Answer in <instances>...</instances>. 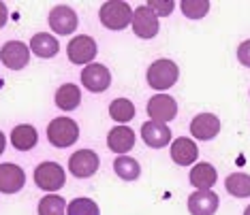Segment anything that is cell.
<instances>
[{"label": "cell", "instance_id": "1", "mask_svg": "<svg viewBox=\"0 0 250 215\" xmlns=\"http://www.w3.org/2000/svg\"><path fill=\"white\" fill-rule=\"evenodd\" d=\"M133 13L135 11L130 9V4L109 0V2L101 4L99 19H101V24L105 28H109V30H124V28L130 26V21H133Z\"/></svg>", "mask_w": 250, "mask_h": 215}, {"label": "cell", "instance_id": "2", "mask_svg": "<svg viewBox=\"0 0 250 215\" xmlns=\"http://www.w3.org/2000/svg\"><path fill=\"white\" fill-rule=\"evenodd\" d=\"M178 77H180L178 64H175L173 60H167V58L152 62L150 69H147V83H150V88L158 90V92L175 86Z\"/></svg>", "mask_w": 250, "mask_h": 215}, {"label": "cell", "instance_id": "3", "mask_svg": "<svg viewBox=\"0 0 250 215\" xmlns=\"http://www.w3.org/2000/svg\"><path fill=\"white\" fill-rule=\"evenodd\" d=\"M79 139V126L71 117H56L47 126V141L54 147H71Z\"/></svg>", "mask_w": 250, "mask_h": 215}, {"label": "cell", "instance_id": "4", "mask_svg": "<svg viewBox=\"0 0 250 215\" xmlns=\"http://www.w3.org/2000/svg\"><path fill=\"white\" fill-rule=\"evenodd\" d=\"M66 173L58 162H41L35 171V183L37 188L45 192H58L64 185Z\"/></svg>", "mask_w": 250, "mask_h": 215}, {"label": "cell", "instance_id": "5", "mask_svg": "<svg viewBox=\"0 0 250 215\" xmlns=\"http://www.w3.org/2000/svg\"><path fill=\"white\" fill-rule=\"evenodd\" d=\"M147 115H150V122L167 124L178 115V103L169 94H156L147 100Z\"/></svg>", "mask_w": 250, "mask_h": 215}, {"label": "cell", "instance_id": "6", "mask_svg": "<svg viewBox=\"0 0 250 215\" xmlns=\"http://www.w3.org/2000/svg\"><path fill=\"white\" fill-rule=\"evenodd\" d=\"M158 18L147 4H141L139 9H135L133 13V21H130V28L139 38H152L158 35Z\"/></svg>", "mask_w": 250, "mask_h": 215}, {"label": "cell", "instance_id": "7", "mask_svg": "<svg viewBox=\"0 0 250 215\" xmlns=\"http://www.w3.org/2000/svg\"><path fill=\"white\" fill-rule=\"evenodd\" d=\"M0 62L11 71H21L30 62V47L20 41H9L0 49Z\"/></svg>", "mask_w": 250, "mask_h": 215}, {"label": "cell", "instance_id": "8", "mask_svg": "<svg viewBox=\"0 0 250 215\" xmlns=\"http://www.w3.org/2000/svg\"><path fill=\"white\" fill-rule=\"evenodd\" d=\"M69 171L73 177L86 179L99 171V156L92 149H79L69 158Z\"/></svg>", "mask_w": 250, "mask_h": 215}, {"label": "cell", "instance_id": "9", "mask_svg": "<svg viewBox=\"0 0 250 215\" xmlns=\"http://www.w3.org/2000/svg\"><path fill=\"white\" fill-rule=\"evenodd\" d=\"M66 54H69V60L73 64H92V60L96 58V41L92 36L79 35L69 43Z\"/></svg>", "mask_w": 250, "mask_h": 215}, {"label": "cell", "instance_id": "10", "mask_svg": "<svg viewBox=\"0 0 250 215\" xmlns=\"http://www.w3.org/2000/svg\"><path fill=\"white\" fill-rule=\"evenodd\" d=\"M82 83L90 92H105V90L111 86V72L107 66L92 62V64H88L86 69H83Z\"/></svg>", "mask_w": 250, "mask_h": 215}, {"label": "cell", "instance_id": "11", "mask_svg": "<svg viewBox=\"0 0 250 215\" xmlns=\"http://www.w3.org/2000/svg\"><path fill=\"white\" fill-rule=\"evenodd\" d=\"M49 28L56 35H73L77 28V15L75 11L66 4H58L56 9L49 11Z\"/></svg>", "mask_w": 250, "mask_h": 215}, {"label": "cell", "instance_id": "12", "mask_svg": "<svg viewBox=\"0 0 250 215\" xmlns=\"http://www.w3.org/2000/svg\"><path fill=\"white\" fill-rule=\"evenodd\" d=\"M26 173L18 164H0V192L2 194H15L24 188Z\"/></svg>", "mask_w": 250, "mask_h": 215}, {"label": "cell", "instance_id": "13", "mask_svg": "<svg viewBox=\"0 0 250 215\" xmlns=\"http://www.w3.org/2000/svg\"><path fill=\"white\" fill-rule=\"evenodd\" d=\"M218 209V194L212 190H197L188 196V211L192 215H214Z\"/></svg>", "mask_w": 250, "mask_h": 215}, {"label": "cell", "instance_id": "14", "mask_svg": "<svg viewBox=\"0 0 250 215\" xmlns=\"http://www.w3.org/2000/svg\"><path fill=\"white\" fill-rule=\"evenodd\" d=\"M141 139L146 141L147 147L161 149V147L169 145V141H171V128H169L167 124L146 122L144 126H141Z\"/></svg>", "mask_w": 250, "mask_h": 215}, {"label": "cell", "instance_id": "15", "mask_svg": "<svg viewBox=\"0 0 250 215\" xmlns=\"http://www.w3.org/2000/svg\"><path fill=\"white\" fill-rule=\"evenodd\" d=\"M190 132L199 141H209L220 132V120L212 113H199L190 122Z\"/></svg>", "mask_w": 250, "mask_h": 215}, {"label": "cell", "instance_id": "16", "mask_svg": "<svg viewBox=\"0 0 250 215\" xmlns=\"http://www.w3.org/2000/svg\"><path fill=\"white\" fill-rule=\"evenodd\" d=\"M107 145L113 154L124 156L135 147V132L128 126H116L107 134Z\"/></svg>", "mask_w": 250, "mask_h": 215}, {"label": "cell", "instance_id": "17", "mask_svg": "<svg viewBox=\"0 0 250 215\" xmlns=\"http://www.w3.org/2000/svg\"><path fill=\"white\" fill-rule=\"evenodd\" d=\"M171 158H173L175 164H180V166H188V164L197 162L199 149H197L195 141H192V139H186V137L175 139L173 145H171Z\"/></svg>", "mask_w": 250, "mask_h": 215}, {"label": "cell", "instance_id": "18", "mask_svg": "<svg viewBox=\"0 0 250 215\" xmlns=\"http://www.w3.org/2000/svg\"><path fill=\"white\" fill-rule=\"evenodd\" d=\"M30 52L39 55V58H54L60 52V43H58V38L47 35V32H39L30 41Z\"/></svg>", "mask_w": 250, "mask_h": 215}, {"label": "cell", "instance_id": "19", "mask_svg": "<svg viewBox=\"0 0 250 215\" xmlns=\"http://www.w3.org/2000/svg\"><path fill=\"white\" fill-rule=\"evenodd\" d=\"M190 183L195 185L197 190H209L212 185L216 183V179H218V175H216V168L212 166V164L208 162H199L192 166L190 171Z\"/></svg>", "mask_w": 250, "mask_h": 215}, {"label": "cell", "instance_id": "20", "mask_svg": "<svg viewBox=\"0 0 250 215\" xmlns=\"http://www.w3.org/2000/svg\"><path fill=\"white\" fill-rule=\"evenodd\" d=\"M37 141H39V134H37L35 126H30V124H20V126H15L13 132H11V143L20 151L32 149V147L37 145Z\"/></svg>", "mask_w": 250, "mask_h": 215}, {"label": "cell", "instance_id": "21", "mask_svg": "<svg viewBox=\"0 0 250 215\" xmlns=\"http://www.w3.org/2000/svg\"><path fill=\"white\" fill-rule=\"evenodd\" d=\"M79 103H82V90L75 83H64V86L58 88V92H56V105H58V109L73 111L79 107Z\"/></svg>", "mask_w": 250, "mask_h": 215}, {"label": "cell", "instance_id": "22", "mask_svg": "<svg viewBox=\"0 0 250 215\" xmlns=\"http://www.w3.org/2000/svg\"><path fill=\"white\" fill-rule=\"evenodd\" d=\"M225 188L231 196L237 198H246L250 196V175L246 173H231L225 179Z\"/></svg>", "mask_w": 250, "mask_h": 215}, {"label": "cell", "instance_id": "23", "mask_svg": "<svg viewBox=\"0 0 250 215\" xmlns=\"http://www.w3.org/2000/svg\"><path fill=\"white\" fill-rule=\"evenodd\" d=\"M113 171H116L118 177L124 179V181H135L141 175V166L135 158L120 156V158H116V162H113Z\"/></svg>", "mask_w": 250, "mask_h": 215}, {"label": "cell", "instance_id": "24", "mask_svg": "<svg viewBox=\"0 0 250 215\" xmlns=\"http://www.w3.org/2000/svg\"><path fill=\"white\" fill-rule=\"evenodd\" d=\"M109 115L113 122L118 124H126L135 117V105L126 98H116L113 103L109 105Z\"/></svg>", "mask_w": 250, "mask_h": 215}, {"label": "cell", "instance_id": "25", "mask_svg": "<svg viewBox=\"0 0 250 215\" xmlns=\"http://www.w3.org/2000/svg\"><path fill=\"white\" fill-rule=\"evenodd\" d=\"M39 215H66V200L56 194L43 196L39 202Z\"/></svg>", "mask_w": 250, "mask_h": 215}, {"label": "cell", "instance_id": "26", "mask_svg": "<svg viewBox=\"0 0 250 215\" xmlns=\"http://www.w3.org/2000/svg\"><path fill=\"white\" fill-rule=\"evenodd\" d=\"M66 215H101L99 205L90 198H75L66 205Z\"/></svg>", "mask_w": 250, "mask_h": 215}, {"label": "cell", "instance_id": "27", "mask_svg": "<svg viewBox=\"0 0 250 215\" xmlns=\"http://www.w3.org/2000/svg\"><path fill=\"white\" fill-rule=\"evenodd\" d=\"M180 7H182V13L188 19H201L203 15H208L209 2L208 0H182Z\"/></svg>", "mask_w": 250, "mask_h": 215}, {"label": "cell", "instance_id": "28", "mask_svg": "<svg viewBox=\"0 0 250 215\" xmlns=\"http://www.w3.org/2000/svg\"><path fill=\"white\" fill-rule=\"evenodd\" d=\"M147 7L154 11L156 18H165V15H171V11H173L175 4L171 2V0H150V2H147Z\"/></svg>", "mask_w": 250, "mask_h": 215}, {"label": "cell", "instance_id": "29", "mask_svg": "<svg viewBox=\"0 0 250 215\" xmlns=\"http://www.w3.org/2000/svg\"><path fill=\"white\" fill-rule=\"evenodd\" d=\"M237 60L250 69V41H244L240 47H237Z\"/></svg>", "mask_w": 250, "mask_h": 215}, {"label": "cell", "instance_id": "30", "mask_svg": "<svg viewBox=\"0 0 250 215\" xmlns=\"http://www.w3.org/2000/svg\"><path fill=\"white\" fill-rule=\"evenodd\" d=\"M9 19V11H7V4L0 2V28H4V24H7Z\"/></svg>", "mask_w": 250, "mask_h": 215}, {"label": "cell", "instance_id": "31", "mask_svg": "<svg viewBox=\"0 0 250 215\" xmlns=\"http://www.w3.org/2000/svg\"><path fill=\"white\" fill-rule=\"evenodd\" d=\"M4 145H7V139H4V134L0 132V156H2V151H4Z\"/></svg>", "mask_w": 250, "mask_h": 215}, {"label": "cell", "instance_id": "32", "mask_svg": "<svg viewBox=\"0 0 250 215\" xmlns=\"http://www.w3.org/2000/svg\"><path fill=\"white\" fill-rule=\"evenodd\" d=\"M244 215H250V205L246 207V211H244Z\"/></svg>", "mask_w": 250, "mask_h": 215}]
</instances>
